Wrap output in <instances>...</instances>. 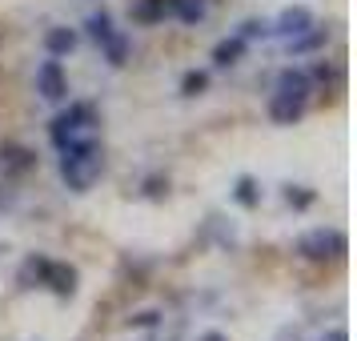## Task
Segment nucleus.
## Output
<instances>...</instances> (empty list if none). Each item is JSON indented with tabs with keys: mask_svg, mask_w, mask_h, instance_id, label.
Instances as JSON below:
<instances>
[{
	"mask_svg": "<svg viewBox=\"0 0 357 341\" xmlns=\"http://www.w3.org/2000/svg\"><path fill=\"white\" fill-rule=\"evenodd\" d=\"M141 193H145L149 201H165V197H169V177H161V173H149V177L141 181Z\"/></svg>",
	"mask_w": 357,
	"mask_h": 341,
	"instance_id": "19",
	"label": "nucleus"
},
{
	"mask_svg": "<svg viewBox=\"0 0 357 341\" xmlns=\"http://www.w3.org/2000/svg\"><path fill=\"white\" fill-rule=\"evenodd\" d=\"M321 341H349V329L345 325H333V329H325Z\"/></svg>",
	"mask_w": 357,
	"mask_h": 341,
	"instance_id": "24",
	"label": "nucleus"
},
{
	"mask_svg": "<svg viewBox=\"0 0 357 341\" xmlns=\"http://www.w3.org/2000/svg\"><path fill=\"white\" fill-rule=\"evenodd\" d=\"M84 29H89V36H93L97 45H105V40H109V36L116 33V29H113V17H109L105 8H100V13H93V17L84 20Z\"/></svg>",
	"mask_w": 357,
	"mask_h": 341,
	"instance_id": "17",
	"label": "nucleus"
},
{
	"mask_svg": "<svg viewBox=\"0 0 357 341\" xmlns=\"http://www.w3.org/2000/svg\"><path fill=\"white\" fill-rule=\"evenodd\" d=\"M100 49H105V61H109V65L121 68V65H129V49H132V40H129L125 33H113L109 40H105V45H100Z\"/></svg>",
	"mask_w": 357,
	"mask_h": 341,
	"instance_id": "16",
	"label": "nucleus"
},
{
	"mask_svg": "<svg viewBox=\"0 0 357 341\" xmlns=\"http://www.w3.org/2000/svg\"><path fill=\"white\" fill-rule=\"evenodd\" d=\"M45 265H49V257H40V253L24 257V265H20V273H17V285H20V289H36V285L45 281Z\"/></svg>",
	"mask_w": 357,
	"mask_h": 341,
	"instance_id": "15",
	"label": "nucleus"
},
{
	"mask_svg": "<svg viewBox=\"0 0 357 341\" xmlns=\"http://www.w3.org/2000/svg\"><path fill=\"white\" fill-rule=\"evenodd\" d=\"M285 201H289L293 209H309V205H313L317 197L309 193V189H301V185H289V189H285Z\"/></svg>",
	"mask_w": 357,
	"mask_h": 341,
	"instance_id": "20",
	"label": "nucleus"
},
{
	"mask_svg": "<svg viewBox=\"0 0 357 341\" xmlns=\"http://www.w3.org/2000/svg\"><path fill=\"white\" fill-rule=\"evenodd\" d=\"M273 341H301V333L293 329V325H285V329H277V338Z\"/></svg>",
	"mask_w": 357,
	"mask_h": 341,
	"instance_id": "25",
	"label": "nucleus"
},
{
	"mask_svg": "<svg viewBox=\"0 0 357 341\" xmlns=\"http://www.w3.org/2000/svg\"><path fill=\"white\" fill-rule=\"evenodd\" d=\"M157 321H161V313L157 309H145V313H132L129 317V329H153Z\"/></svg>",
	"mask_w": 357,
	"mask_h": 341,
	"instance_id": "22",
	"label": "nucleus"
},
{
	"mask_svg": "<svg viewBox=\"0 0 357 341\" xmlns=\"http://www.w3.org/2000/svg\"><path fill=\"white\" fill-rule=\"evenodd\" d=\"M309 93H313V81H309L305 68H281L273 97H269V121L273 125H297L305 116Z\"/></svg>",
	"mask_w": 357,
	"mask_h": 341,
	"instance_id": "1",
	"label": "nucleus"
},
{
	"mask_svg": "<svg viewBox=\"0 0 357 341\" xmlns=\"http://www.w3.org/2000/svg\"><path fill=\"white\" fill-rule=\"evenodd\" d=\"M329 45V29H317V24H309L305 33L289 36V56H305V52H317Z\"/></svg>",
	"mask_w": 357,
	"mask_h": 341,
	"instance_id": "10",
	"label": "nucleus"
},
{
	"mask_svg": "<svg viewBox=\"0 0 357 341\" xmlns=\"http://www.w3.org/2000/svg\"><path fill=\"white\" fill-rule=\"evenodd\" d=\"M233 201H237L241 209H257V205H261V185H257V177L241 173V177L233 181Z\"/></svg>",
	"mask_w": 357,
	"mask_h": 341,
	"instance_id": "13",
	"label": "nucleus"
},
{
	"mask_svg": "<svg viewBox=\"0 0 357 341\" xmlns=\"http://www.w3.org/2000/svg\"><path fill=\"white\" fill-rule=\"evenodd\" d=\"M77 40H81V36H77V29L56 24V29H49V33H45V52H49V56H68V52L77 49Z\"/></svg>",
	"mask_w": 357,
	"mask_h": 341,
	"instance_id": "11",
	"label": "nucleus"
},
{
	"mask_svg": "<svg viewBox=\"0 0 357 341\" xmlns=\"http://www.w3.org/2000/svg\"><path fill=\"white\" fill-rule=\"evenodd\" d=\"M349 253V241H345V233L341 229H305L301 237H297V257L305 261H341Z\"/></svg>",
	"mask_w": 357,
	"mask_h": 341,
	"instance_id": "4",
	"label": "nucleus"
},
{
	"mask_svg": "<svg viewBox=\"0 0 357 341\" xmlns=\"http://www.w3.org/2000/svg\"><path fill=\"white\" fill-rule=\"evenodd\" d=\"M309 24H313V13H309L305 4H289V8H281V17H277V24L269 29V33H277V36H297V33H305Z\"/></svg>",
	"mask_w": 357,
	"mask_h": 341,
	"instance_id": "8",
	"label": "nucleus"
},
{
	"mask_svg": "<svg viewBox=\"0 0 357 341\" xmlns=\"http://www.w3.org/2000/svg\"><path fill=\"white\" fill-rule=\"evenodd\" d=\"M77 281H81V277H77V269H73L68 261H49L40 285L49 293H56V297H73V293H77Z\"/></svg>",
	"mask_w": 357,
	"mask_h": 341,
	"instance_id": "6",
	"label": "nucleus"
},
{
	"mask_svg": "<svg viewBox=\"0 0 357 341\" xmlns=\"http://www.w3.org/2000/svg\"><path fill=\"white\" fill-rule=\"evenodd\" d=\"M36 93H40L45 100H52V105L68 97V73H65V65H61L56 56H49L45 65L36 68Z\"/></svg>",
	"mask_w": 357,
	"mask_h": 341,
	"instance_id": "5",
	"label": "nucleus"
},
{
	"mask_svg": "<svg viewBox=\"0 0 357 341\" xmlns=\"http://www.w3.org/2000/svg\"><path fill=\"white\" fill-rule=\"evenodd\" d=\"M245 49H249V40H245V36H237V33L225 36V40H217V45H213V65H217V68H233L245 56Z\"/></svg>",
	"mask_w": 357,
	"mask_h": 341,
	"instance_id": "9",
	"label": "nucleus"
},
{
	"mask_svg": "<svg viewBox=\"0 0 357 341\" xmlns=\"http://www.w3.org/2000/svg\"><path fill=\"white\" fill-rule=\"evenodd\" d=\"M237 36H245V40H257V36H269V24H265V20H245L241 29H237Z\"/></svg>",
	"mask_w": 357,
	"mask_h": 341,
	"instance_id": "21",
	"label": "nucleus"
},
{
	"mask_svg": "<svg viewBox=\"0 0 357 341\" xmlns=\"http://www.w3.org/2000/svg\"><path fill=\"white\" fill-rule=\"evenodd\" d=\"M169 17H177L181 24H201L205 20V0H169Z\"/></svg>",
	"mask_w": 357,
	"mask_h": 341,
	"instance_id": "14",
	"label": "nucleus"
},
{
	"mask_svg": "<svg viewBox=\"0 0 357 341\" xmlns=\"http://www.w3.org/2000/svg\"><path fill=\"white\" fill-rule=\"evenodd\" d=\"M309 81H313V84H329V81H333V65L317 61V65L309 68Z\"/></svg>",
	"mask_w": 357,
	"mask_h": 341,
	"instance_id": "23",
	"label": "nucleus"
},
{
	"mask_svg": "<svg viewBox=\"0 0 357 341\" xmlns=\"http://www.w3.org/2000/svg\"><path fill=\"white\" fill-rule=\"evenodd\" d=\"M205 89H209V73H201V68H189L181 77V97H201Z\"/></svg>",
	"mask_w": 357,
	"mask_h": 341,
	"instance_id": "18",
	"label": "nucleus"
},
{
	"mask_svg": "<svg viewBox=\"0 0 357 341\" xmlns=\"http://www.w3.org/2000/svg\"><path fill=\"white\" fill-rule=\"evenodd\" d=\"M97 125H100L97 105H93V100H73L65 113L52 116V125H49V141H52L56 149H65V145H73V141L97 137Z\"/></svg>",
	"mask_w": 357,
	"mask_h": 341,
	"instance_id": "3",
	"label": "nucleus"
},
{
	"mask_svg": "<svg viewBox=\"0 0 357 341\" xmlns=\"http://www.w3.org/2000/svg\"><path fill=\"white\" fill-rule=\"evenodd\" d=\"M201 341H229L225 333H217V329H209V333H201Z\"/></svg>",
	"mask_w": 357,
	"mask_h": 341,
	"instance_id": "26",
	"label": "nucleus"
},
{
	"mask_svg": "<svg viewBox=\"0 0 357 341\" xmlns=\"http://www.w3.org/2000/svg\"><path fill=\"white\" fill-rule=\"evenodd\" d=\"M100 169H105V153H100L97 137H84V141H73L61 149V181L73 193H89L97 185Z\"/></svg>",
	"mask_w": 357,
	"mask_h": 341,
	"instance_id": "2",
	"label": "nucleus"
},
{
	"mask_svg": "<svg viewBox=\"0 0 357 341\" xmlns=\"http://www.w3.org/2000/svg\"><path fill=\"white\" fill-rule=\"evenodd\" d=\"M132 20H137V24H161L165 17H169V0H132Z\"/></svg>",
	"mask_w": 357,
	"mask_h": 341,
	"instance_id": "12",
	"label": "nucleus"
},
{
	"mask_svg": "<svg viewBox=\"0 0 357 341\" xmlns=\"http://www.w3.org/2000/svg\"><path fill=\"white\" fill-rule=\"evenodd\" d=\"M36 165V153L24 145H13V141H0V173L4 177H20Z\"/></svg>",
	"mask_w": 357,
	"mask_h": 341,
	"instance_id": "7",
	"label": "nucleus"
}]
</instances>
